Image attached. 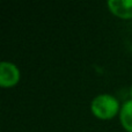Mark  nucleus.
<instances>
[{"instance_id":"7ed1b4c3","label":"nucleus","mask_w":132,"mask_h":132,"mask_svg":"<svg viewBox=\"0 0 132 132\" xmlns=\"http://www.w3.org/2000/svg\"><path fill=\"white\" fill-rule=\"evenodd\" d=\"M108 11L121 20H132V0H109Z\"/></svg>"},{"instance_id":"39448f33","label":"nucleus","mask_w":132,"mask_h":132,"mask_svg":"<svg viewBox=\"0 0 132 132\" xmlns=\"http://www.w3.org/2000/svg\"><path fill=\"white\" fill-rule=\"evenodd\" d=\"M129 95H130V100H132V85L130 86V89H129Z\"/></svg>"},{"instance_id":"20e7f679","label":"nucleus","mask_w":132,"mask_h":132,"mask_svg":"<svg viewBox=\"0 0 132 132\" xmlns=\"http://www.w3.org/2000/svg\"><path fill=\"white\" fill-rule=\"evenodd\" d=\"M119 123L126 132H132V100H128L122 104L119 111Z\"/></svg>"},{"instance_id":"f03ea898","label":"nucleus","mask_w":132,"mask_h":132,"mask_svg":"<svg viewBox=\"0 0 132 132\" xmlns=\"http://www.w3.org/2000/svg\"><path fill=\"white\" fill-rule=\"evenodd\" d=\"M21 80V71L19 66L8 60L0 63V87L9 89L18 86Z\"/></svg>"},{"instance_id":"f257e3e1","label":"nucleus","mask_w":132,"mask_h":132,"mask_svg":"<svg viewBox=\"0 0 132 132\" xmlns=\"http://www.w3.org/2000/svg\"><path fill=\"white\" fill-rule=\"evenodd\" d=\"M121 103L118 98L111 94H100L90 102V112L95 118L101 121H110L121 111Z\"/></svg>"}]
</instances>
